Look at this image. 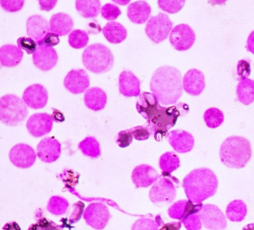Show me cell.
Returning a JSON list of instances; mask_svg holds the SVG:
<instances>
[{"instance_id": "1", "label": "cell", "mask_w": 254, "mask_h": 230, "mask_svg": "<svg viewBox=\"0 0 254 230\" xmlns=\"http://www.w3.org/2000/svg\"><path fill=\"white\" fill-rule=\"evenodd\" d=\"M150 89L160 105H175L181 99L184 90L179 69L170 66L156 69L151 77Z\"/></svg>"}, {"instance_id": "2", "label": "cell", "mask_w": 254, "mask_h": 230, "mask_svg": "<svg viewBox=\"0 0 254 230\" xmlns=\"http://www.w3.org/2000/svg\"><path fill=\"white\" fill-rule=\"evenodd\" d=\"M218 186V180L215 173L206 168L191 171L183 181L187 198L194 203H202L215 195Z\"/></svg>"}, {"instance_id": "3", "label": "cell", "mask_w": 254, "mask_h": 230, "mask_svg": "<svg viewBox=\"0 0 254 230\" xmlns=\"http://www.w3.org/2000/svg\"><path fill=\"white\" fill-rule=\"evenodd\" d=\"M189 112L187 104L179 103L171 107L161 106L159 104L149 118L147 120L146 127L149 129L154 139L160 142L168 132L176 124L178 118L184 115L183 113Z\"/></svg>"}, {"instance_id": "4", "label": "cell", "mask_w": 254, "mask_h": 230, "mask_svg": "<svg viewBox=\"0 0 254 230\" xmlns=\"http://www.w3.org/2000/svg\"><path fill=\"white\" fill-rule=\"evenodd\" d=\"M251 156V142L243 136H232L227 138L220 148L221 163L230 169L245 167Z\"/></svg>"}, {"instance_id": "5", "label": "cell", "mask_w": 254, "mask_h": 230, "mask_svg": "<svg viewBox=\"0 0 254 230\" xmlns=\"http://www.w3.org/2000/svg\"><path fill=\"white\" fill-rule=\"evenodd\" d=\"M86 69L96 74L108 72L114 66V58L111 50L102 44L89 46L82 55Z\"/></svg>"}, {"instance_id": "6", "label": "cell", "mask_w": 254, "mask_h": 230, "mask_svg": "<svg viewBox=\"0 0 254 230\" xmlns=\"http://www.w3.org/2000/svg\"><path fill=\"white\" fill-rule=\"evenodd\" d=\"M28 115L27 105L15 95L8 94L0 99V119L8 126H17Z\"/></svg>"}, {"instance_id": "7", "label": "cell", "mask_w": 254, "mask_h": 230, "mask_svg": "<svg viewBox=\"0 0 254 230\" xmlns=\"http://www.w3.org/2000/svg\"><path fill=\"white\" fill-rule=\"evenodd\" d=\"M179 180L171 173H162L149 191V198L157 206L172 203L177 195Z\"/></svg>"}, {"instance_id": "8", "label": "cell", "mask_w": 254, "mask_h": 230, "mask_svg": "<svg viewBox=\"0 0 254 230\" xmlns=\"http://www.w3.org/2000/svg\"><path fill=\"white\" fill-rule=\"evenodd\" d=\"M173 23L167 14L159 13L147 22L145 33L155 44H160L166 39L172 32Z\"/></svg>"}, {"instance_id": "9", "label": "cell", "mask_w": 254, "mask_h": 230, "mask_svg": "<svg viewBox=\"0 0 254 230\" xmlns=\"http://www.w3.org/2000/svg\"><path fill=\"white\" fill-rule=\"evenodd\" d=\"M86 224L96 230H102L106 227L111 218L109 209L102 203H92L84 211Z\"/></svg>"}, {"instance_id": "10", "label": "cell", "mask_w": 254, "mask_h": 230, "mask_svg": "<svg viewBox=\"0 0 254 230\" xmlns=\"http://www.w3.org/2000/svg\"><path fill=\"white\" fill-rule=\"evenodd\" d=\"M202 225L209 230H224L227 219L221 209L213 204H204L199 212Z\"/></svg>"}, {"instance_id": "11", "label": "cell", "mask_w": 254, "mask_h": 230, "mask_svg": "<svg viewBox=\"0 0 254 230\" xmlns=\"http://www.w3.org/2000/svg\"><path fill=\"white\" fill-rule=\"evenodd\" d=\"M195 33L187 24H180L172 29L169 35V41L172 47L180 52L190 50L194 41Z\"/></svg>"}, {"instance_id": "12", "label": "cell", "mask_w": 254, "mask_h": 230, "mask_svg": "<svg viewBox=\"0 0 254 230\" xmlns=\"http://www.w3.org/2000/svg\"><path fill=\"white\" fill-rule=\"evenodd\" d=\"M37 156L32 147L23 143L13 147L9 153L11 163L20 169L32 167L36 161Z\"/></svg>"}, {"instance_id": "13", "label": "cell", "mask_w": 254, "mask_h": 230, "mask_svg": "<svg viewBox=\"0 0 254 230\" xmlns=\"http://www.w3.org/2000/svg\"><path fill=\"white\" fill-rule=\"evenodd\" d=\"M53 121V116L50 114H35L28 120L26 128L34 137H41L52 131Z\"/></svg>"}, {"instance_id": "14", "label": "cell", "mask_w": 254, "mask_h": 230, "mask_svg": "<svg viewBox=\"0 0 254 230\" xmlns=\"http://www.w3.org/2000/svg\"><path fill=\"white\" fill-rule=\"evenodd\" d=\"M64 84L72 94H81L90 87V78L84 69H72L65 77Z\"/></svg>"}, {"instance_id": "15", "label": "cell", "mask_w": 254, "mask_h": 230, "mask_svg": "<svg viewBox=\"0 0 254 230\" xmlns=\"http://www.w3.org/2000/svg\"><path fill=\"white\" fill-rule=\"evenodd\" d=\"M61 154L62 145L56 138H45L38 144L37 155L44 163H54L60 157Z\"/></svg>"}, {"instance_id": "16", "label": "cell", "mask_w": 254, "mask_h": 230, "mask_svg": "<svg viewBox=\"0 0 254 230\" xmlns=\"http://www.w3.org/2000/svg\"><path fill=\"white\" fill-rule=\"evenodd\" d=\"M48 99V92L41 84L29 86L23 94V100L32 109H42L47 105Z\"/></svg>"}, {"instance_id": "17", "label": "cell", "mask_w": 254, "mask_h": 230, "mask_svg": "<svg viewBox=\"0 0 254 230\" xmlns=\"http://www.w3.org/2000/svg\"><path fill=\"white\" fill-rule=\"evenodd\" d=\"M160 175L149 165L142 164L133 169L131 175L132 181L136 188H147L155 183Z\"/></svg>"}, {"instance_id": "18", "label": "cell", "mask_w": 254, "mask_h": 230, "mask_svg": "<svg viewBox=\"0 0 254 230\" xmlns=\"http://www.w3.org/2000/svg\"><path fill=\"white\" fill-rule=\"evenodd\" d=\"M166 137L173 149L180 154L190 152L194 147V137L186 130H172L168 133Z\"/></svg>"}, {"instance_id": "19", "label": "cell", "mask_w": 254, "mask_h": 230, "mask_svg": "<svg viewBox=\"0 0 254 230\" xmlns=\"http://www.w3.org/2000/svg\"><path fill=\"white\" fill-rule=\"evenodd\" d=\"M59 60L57 52L53 48L38 47L33 54L35 66L42 71H49L54 68Z\"/></svg>"}, {"instance_id": "20", "label": "cell", "mask_w": 254, "mask_h": 230, "mask_svg": "<svg viewBox=\"0 0 254 230\" xmlns=\"http://www.w3.org/2000/svg\"><path fill=\"white\" fill-rule=\"evenodd\" d=\"M183 86L186 93L193 96H199L206 86L204 75L198 69H190L184 76Z\"/></svg>"}, {"instance_id": "21", "label": "cell", "mask_w": 254, "mask_h": 230, "mask_svg": "<svg viewBox=\"0 0 254 230\" xmlns=\"http://www.w3.org/2000/svg\"><path fill=\"white\" fill-rule=\"evenodd\" d=\"M119 90L126 97H137L140 96V81L131 71H123L119 78Z\"/></svg>"}, {"instance_id": "22", "label": "cell", "mask_w": 254, "mask_h": 230, "mask_svg": "<svg viewBox=\"0 0 254 230\" xmlns=\"http://www.w3.org/2000/svg\"><path fill=\"white\" fill-rule=\"evenodd\" d=\"M203 206L202 203H194L190 200H179L169 208L168 214L173 219L182 221L191 214L199 213Z\"/></svg>"}, {"instance_id": "23", "label": "cell", "mask_w": 254, "mask_h": 230, "mask_svg": "<svg viewBox=\"0 0 254 230\" xmlns=\"http://www.w3.org/2000/svg\"><path fill=\"white\" fill-rule=\"evenodd\" d=\"M26 30L29 38L39 41L50 32L48 21L41 15H34L28 19Z\"/></svg>"}, {"instance_id": "24", "label": "cell", "mask_w": 254, "mask_h": 230, "mask_svg": "<svg viewBox=\"0 0 254 230\" xmlns=\"http://www.w3.org/2000/svg\"><path fill=\"white\" fill-rule=\"evenodd\" d=\"M151 8L145 1H137L129 5L127 17L132 23L143 24L151 15Z\"/></svg>"}, {"instance_id": "25", "label": "cell", "mask_w": 254, "mask_h": 230, "mask_svg": "<svg viewBox=\"0 0 254 230\" xmlns=\"http://www.w3.org/2000/svg\"><path fill=\"white\" fill-rule=\"evenodd\" d=\"M50 31L59 36H65L71 33L74 22L72 17L64 13L54 14L50 19Z\"/></svg>"}, {"instance_id": "26", "label": "cell", "mask_w": 254, "mask_h": 230, "mask_svg": "<svg viewBox=\"0 0 254 230\" xmlns=\"http://www.w3.org/2000/svg\"><path fill=\"white\" fill-rule=\"evenodd\" d=\"M23 52L14 45H4L0 49V62L2 66L14 67L23 60Z\"/></svg>"}, {"instance_id": "27", "label": "cell", "mask_w": 254, "mask_h": 230, "mask_svg": "<svg viewBox=\"0 0 254 230\" xmlns=\"http://www.w3.org/2000/svg\"><path fill=\"white\" fill-rule=\"evenodd\" d=\"M108 101L106 93L99 87L89 89L84 94L86 106L93 111H99L105 108Z\"/></svg>"}, {"instance_id": "28", "label": "cell", "mask_w": 254, "mask_h": 230, "mask_svg": "<svg viewBox=\"0 0 254 230\" xmlns=\"http://www.w3.org/2000/svg\"><path fill=\"white\" fill-rule=\"evenodd\" d=\"M159 104L160 102L154 93L144 92L139 96L136 108L138 113L147 120Z\"/></svg>"}, {"instance_id": "29", "label": "cell", "mask_w": 254, "mask_h": 230, "mask_svg": "<svg viewBox=\"0 0 254 230\" xmlns=\"http://www.w3.org/2000/svg\"><path fill=\"white\" fill-rule=\"evenodd\" d=\"M104 36L111 44H118L127 38V29L117 22H110L102 29Z\"/></svg>"}, {"instance_id": "30", "label": "cell", "mask_w": 254, "mask_h": 230, "mask_svg": "<svg viewBox=\"0 0 254 230\" xmlns=\"http://www.w3.org/2000/svg\"><path fill=\"white\" fill-rule=\"evenodd\" d=\"M238 100L243 105H248L254 102V81L247 78L239 81L236 88Z\"/></svg>"}, {"instance_id": "31", "label": "cell", "mask_w": 254, "mask_h": 230, "mask_svg": "<svg viewBox=\"0 0 254 230\" xmlns=\"http://www.w3.org/2000/svg\"><path fill=\"white\" fill-rule=\"evenodd\" d=\"M75 8L84 18L97 17L102 9L99 0H78L75 2Z\"/></svg>"}, {"instance_id": "32", "label": "cell", "mask_w": 254, "mask_h": 230, "mask_svg": "<svg viewBox=\"0 0 254 230\" xmlns=\"http://www.w3.org/2000/svg\"><path fill=\"white\" fill-rule=\"evenodd\" d=\"M248 213V208L242 200H235L229 203L226 209V215L233 222H241Z\"/></svg>"}, {"instance_id": "33", "label": "cell", "mask_w": 254, "mask_h": 230, "mask_svg": "<svg viewBox=\"0 0 254 230\" xmlns=\"http://www.w3.org/2000/svg\"><path fill=\"white\" fill-rule=\"evenodd\" d=\"M78 148L86 157L97 159L102 155L100 144L93 136H87L78 144Z\"/></svg>"}, {"instance_id": "34", "label": "cell", "mask_w": 254, "mask_h": 230, "mask_svg": "<svg viewBox=\"0 0 254 230\" xmlns=\"http://www.w3.org/2000/svg\"><path fill=\"white\" fill-rule=\"evenodd\" d=\"M181 166L178 156L174 152H166L160 157L159 166L163 173H171Z\"/></svg>"}, {"instance_id": "35", "label": "cell", "mask_w": 254, "mask_h": 230, "mask_svg": "<svg viewBox=\"0 0 254 230\" xmlns=\"http://www.w3.org/2000/svg\"><path fill=\"white\" fill-rule=\"evenodd\" d=\"M164 224L160 215L155 218H142L136 221L132 227L131 230H159Z\"/></svg>"}, {"instance_id": "36", "label": "cell", "mask_w": 254, "mask_h": 230, "mask_svg": "<svg viewBox=\"0 0 254 230\" xmlns=\"http://www.w3.org/2000/svg\"><path fill=\"white\" fill-rule=\"evenodd\" d=\"M203 119L208 127L215 129L221 126L224 122V115L221 110L212 108L205 111Z\"/></svg>"}, {"instance_id": "37", "label": "cell", "mask_w": 254, "mask_h": 230, "mask_svg": "<svg viewBox=\"0 0 254 230\" xmlns=\"http://www.w3.org/2000/svg\"><path fill=\"white\" fill-rule=\"evenodd\" d=\"M69 206V202L64 197L53 196L47 204V209L50 213L58 216L66 213Z\"/></svg>"}, {"instance_id": "38", "label": "cell", "mask_w": 254, "mask_h": 230, "mask_svg": "<svg viewBox=\"0 0 254 230\" xmlns=\"http://www.w3.org/2000/svg\"><path fill=\"white\" fill-rule=\"evenodd\" d=\"M68 41L72 48L77 50L84 48L89 42L88 34L84 31L75 29L69 34Z\"/></svg>"}, {"instance_id": "39", "label": "cell", "mask_w": 254, "mask_h": 230, "mask_svg": "<svg viewBox=\"0 0 254 230\" xmlns=\"http://www.w3.org/2000/svg\"><path fill=\"white\" fill-rule=\"evenodd\" d=\"M59 177L63 181L66 188L69 189V188H74L75 185L78 184L80 174L72 169H66L59 174Z\"/></svg>"}, {"instance_id": "40", "label": "cell", "mask_w": 254, "mask_h": 230, "mask_svg": "<svg viewBox=\"0 0 254 230\" xmlns=\"http://www.w3.org/2000/svg\"><path fill=\"white\" fill-rule=\"evenodd\" d=\"M185 1L184 0H177V1H166V0H160L158 1V5L163 11L169 14H175L182 9L184 6Z\"/></svg>"}, {"instance_id": "41", "label": "cell", "mask_w": 254, "mask_h": 230, "mask_svg": "<svg viewBox=\"0 0 254 230\" xmlns=\"http://www.w3.org/2000/svg\"><path fill=\"white\" fill-rule=\"evenodd\" d=\"M101 14H102V17L105 20L114 22V20H117L121 15L122 11L117 5H114V4L107 3L102 7Z\"/></svg>"}, {"instance_id": "42", "label": "cell", "mask_w": 254, "mask_h": 230, "mask_svg": "<svg viewBox=\"0 0 254 230\" xmlns=\"http://www.w3.org/2000/svg\"><path fill=\"white\" fill-rule=\"evenodd\" d=\"M17 43L19 48L26 51L28 55L34 54L38 48V43L31 38L22 37L18 38Z\"/></svg>"}, {"instance_id": "43", "label": "cell", "mask_w": 254, "mask_h": 230, "mask_svg": "<svg viewBox=\"0 0 254 230\" xmlns=\"http://www.w3.org/2000/svg\"><path fill=\"white\" fill-rule=\"evenodd\" d=\"M181 221L187 230H201L202 223L200 216H199V213L191 214Z\"/></svg>"}, {"instance_id": "44", "label": "cell", "mask_w": 254, "mask_h": 230, "mask_svg": "<svg viewBox=\"0 0 254 230\" xmlns=\"http://www.w3.org/2000/svg\"><path fill=\"white\" fill-rule=\"evenodd\" d=\"M251 61L248 59H242L238 62L237 75L239 81L247 79L251 75Z\"/></svg>"}, {"instance_id": "45", "label": "cell", "mask_w": 254, "mask_h": 230, "mask_svg": "<svg viewBox=\"0 0 254 230\" xmlns=\"http://www.w3.org/2000/svg\"><path fill=\"white\" fill-rule=\"evenodd\" d=\"M35 219H37L36 225L40 230H63L64 227L62 226L49 221L44 217H41V215L40 216H35Z\"/></svg>"}, {"instance_id": "46", "label": "cell", "mask_w": 254, "mask_h": 230, "mask_svg": "<svg viewBox=\"0 0 254 230\" xmlns=\"http://www.w3.org/2000/svg\"><path fill=\"white\" fill-rule=\"evenodd\" d=\"M1 6L5 11L8 12H17L20 11L25 4L23 0H1Z\"/></svg>"}, {"instance_id": "47", "label": "cell", "mask_w": 254, "mask_h": 230, "mask_svg": "<svg viewBox=\"0 0 254 230\" xmlns=\"http://www.w3.org/2000/svg\"><path fill=\"white\" fill-rule=\"evenodd\" d=\"M133 136L130 132V129L122 130L117 134L116 142L120 148H127L133 142Z\"/></svg>"}, {"instance_id": "48", "label": "cell", "mask_w": 254, "mask_h": 230, "mask_svg": "<svg viewBox=\"0 0 254 230\" xmlns=\"http://www.w3.org/2000/svg\"><path fill=\"white\" fill-rule=\"evenodd\" d=\"M133 138L137 141L147 140L151 136V133L146 126H136L130 129Z\"/></svg>"}, {"instance_id": "49", "label": "cell", "mask_w": 254, "mask_h": 230, "mask_svg": "<svg viewBox=\"0 0 254 230\" xmlns=\"http://www.w3.org/2000/svg\"><path fill=\"white\" fill-rule=\"evenodd\" d=\"M60 44V38L56 34L53 32H49L42 40L38 41V45L39 47H46L53 48V47L59 45Z\"/></svg>"}, {"instance_id": "50", "label": "cell", "mask_w": 254, "mask_h": 230, "mask_svg": "<svg viewBox=\"0 0 254 230\" xmlns=\"http://www.w3.org/2000/svg\"><path fill=\"white\" fill-rule=\"evenodd\" d=\"M84 209V203L83 202L78 201L72 205V212L69 218V221L71 224H75L81 219Z\"/></svg>"}, {"instance_id": "51", "label": "cell", "mask_w": 254, "mask_h": 230, "mask_svg": "<svg viewBox=\"0 0 254 230\" xmlns=\"http://www.w3.org/2000/svg\"><path fill=\"white\" fill-rule=\"evenodd\" d=\"M182 226V222H171L164 224L159 230H180Z\"/></svg>"}, {"instance_id": "52", "label": "cell", "mask_w": 254, "mask_h": 230, "mask_svg": "<svg viewBox=\"0 0 254 230\" xmlns=\"http://www.w3.org/2000/svg\"><path fill=\"white\" fill-rule=\"evenodd\" d=\"M41 9L44 11H51L56 6L57 1H39Z\"/></svg>"}, {"instance_id": "53", "label": "cell", "mask_w": 254, "mask_h": 230, "mask_svg": "<svg viewBox=\"0 0 254 230\" xmlns=\"http://www.w3.org/2000/svg\"><path fill=\"white\" fill-rule=\"evenodd\" d=\"M246 48L248 52L254 55V31H253L248 36Z\"/></svg>"}, {"instance_id": "54", "label": "cell", "mask_w": 254, "mask_h": 230, "mask_svg": "<svg viewBox=\"0 0 254 230\" xmlns=\"http://www.w3.org/2000/svg\"><path fill=\"white\" fill-rule=\"evenodd\" d=\"M52 116H53V120L58 121V122L64 121V117L63 114L60 111H58V110H53V114Z\"/></svg>"}, {"instance_id": "55", "label": "cell", "mask_w": 254, "mask_h": 230, "mask_svg": "<svg viewBox=\"0 0 254 230\" xmlns=\"http://www.w3.org/2000/svg\"><path fill=\"white\" fill-rule=\"evenodd\" d=\"M2 230H21L20 226L16 222L8 223L4 226Z\"/></svg>"}, {"instance_id": "56", "label": "cell", "mask_w": 254, "mask_h": 230, "mask_svg": "<svg viewBox=\"0 0 254 230\" xmlns=\"http://www.w3.org/2000/svg\"><path fill=\"white\" fill-rule=\"evenodd\" d=\"M242 230H254V224H250L245 226Z\"/></svg>"}]
</instances>
